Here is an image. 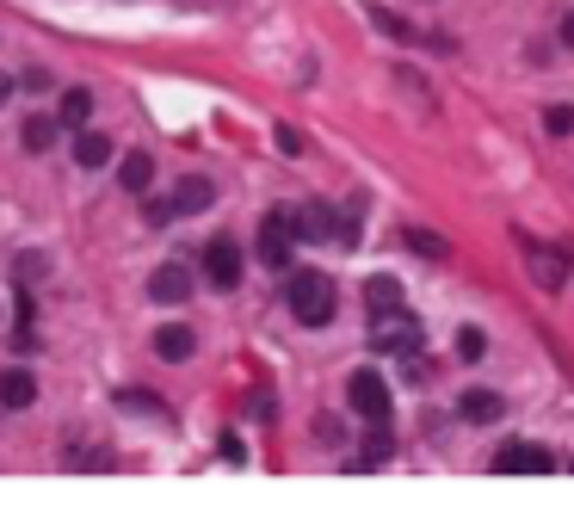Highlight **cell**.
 <instances>
[{
	"label": "cell",
	"mask_w": 574,
	"mask_h": 525,
	"mask_svg": "<svg viewBox=\"0 0 574 525\" xmlns=\"http://www.w3.org/2000/svg\"><path fill=\"white\" fill-rule=\"evenodd\" d=\"M284 303H291V315L303 328H328L334 322V278L328 272H291Z\"/></svg>",
	"instance_id": "6da1fadb"
},
{
	"label": "cell",
	"mask_w": 574,
	"mask_h": 525,
	"mask_svg": "<svg viewBox=\"0 0 574 525\" xmlns=\"http://www.w3.org/2000/svg\"><path fill=\"white\" fill-rule=\"evenodd\" d=\"M371 346L377 353H414L420 346V315H408V303H396V309H377L371 315Z\"/></svg>",
	"instance_id": "7a4b0ae2"
},
{
	"label": "cell",
	"mask_w": 574,
	"mask_h": 525,
	"mask_svg": "<svg viewBox=\"0 0 574 525\" xmlns=\"http://www.w3.org/2000/svg\"><path fill=\"white\" fill-rule=\"evenodd\" d=\"M346 402H352L358 420H371V427H389V383H383L371 365L346 377Z\"/></svg>",
	"instance_id": "3957f363"
},
{
	"label": "cell",
	"mask_w": 574,
	"mask_h": 525,
	"mask_svg": "<svg viewBox=\"0 0 574 525\" xmlns=\"http://www.w3.org/2000/svg\"><path fill=\"white\" fill-rule=\"evenodd\" d=\"M291 248H297L291 210H266V217H260V266L284 272V266H291Z\"/></svg>",
	"instance_id": "277c9868"
},
{
	"label": "cell",
	"mask_w": 574,
	"mask_h": 525,
	"mask_svg": "<svg viewBox=\"0 0 574 525\" xmlns=\"http://www.w3.org/2000/svg\"><path fill=\"white\" fill-rule=\"evenodd\" d=\"M494 470H500V476H550L556 458H550L544 445H500V451H494Z\"/></svg>",
	"instance_id": "5b68a950"
},
{
	"label": "cell",
	"mask_w": 574,
	"mask_h": 525,
	"mask_svg": "<svg viewBox=\"0 0 574 525\" xmlns=\"http://www.w3.org/2000/svg\"><path fill=\"white\" fill-rule=\"evenodd\" d=\"M204 278L217 291H235L241 285V254H235V241H210L204 248Z\"/></svg>",
	"instance_id": "8992f818"
},
{
	"label": "cell",
	"mask_w": 574,
	"mask_h": 525,
	"mask_svg": "<svg viewBox=\"0 0 574 525\" xmlns=\"http://www.w3.org/2000/svg\"><path fill=\"white\" fill-rule=\"evenodd\" d=\"M291 229H297V241H328V235H340V210L334 204H303V210H291Z\"/></svg>",
	"instance_id": "52a82bcc"
},
{
	"label": "cell",
	"mask_w": 574,
	"mask_h": 525,
	"mask_svg": "<svg viewBox=\"0 0 574 525\" xmlns=\"http://www.w3.org/2000/svg\"><path fill=\"white\" fill-rule=\"evenodd\" d=\"M149 297H155V303H186V297H192V266H179V260L155 266V272H149Z\"/></svg>",
	"instance_id": "ba28073f"
},
{
	"label": "cell",
	"mask_w": 574,
	"mask_h": 525,
	"mask_svg": "<svg viewBox=\"0 0 574 525\" xmlns=\"http://www.w3.org/2000/svg\"><path fill=\"white\" fill-rule=\"evenodd\" d=\"M31 402H38V377H31L25 365H7V371H0V408L19 414V408H31Z\"/></svg>",
	"instance_id": "9c48e42d"
},
{
	"label": "cell",
	"mask_w": 574,
	"mask_h": 525,
	"mask_svg": "<svg viewBox=\"0 0 574 525\" xmlns=\"http://www.w3.org/2000/svg\"><path fill=\"white\" fill-rule=\"evenodd\" d=\"M155 353H161L167 365H186V359L198 353V334H192L186 322H161V328H155Z\"/></svg>",
	"instance_id": "30bf717a"
},
{
	"label": "cell",
	"mask_w": 574,
	"mask_h": 525,
	"mask_svg": "<svg viewBox=\"0 0 574 525\" xmlns=\"http://www.w3.org/2000/svg\"><path fill=\"white\" fill-rule=\"evenodd\" d=\"M173 204H179V217H198V210L217 204V186H210L204 173H186V180L173 186Z\"/></svg>",
	"instance_id": "8fae6325"
},
{
	"label": "cell",
	"mask_w": 574,
	"mask_h": 525,
	"mask_svg": "<svg viewBox=\"0 0 574 525\" xmlns=\"http://www.w3.org/2000/svg\"><path fill=\"white\" fill-rule=\"evenodd\" d=\"M457 414H463V420H470V427H494V420H500V414H507V402H500L494 390H470V396H463V402H457Z\"/></svg>",
	"instance_id": "7c38bea8"
},
{
	"label": "cell",
	"mask_w": 574,
	"mask_h": 525,
	"mask_svg": "<svg viewBox=\"0 0 574 525\" xmlns=\"http://www.w3.org/2000/svg\"><path fill=\"white\" fill-rule=\"evenodd\" d=\"M56 136H62V118H56V112H38V118H25L19 143H25L31 155H44V149H56Z\"/></svg>",
	"instance_id": "4fadbf2b"
},
{
	"label": "cell",
	"mask_w": 574,
	"mask_h": 525,
	"mask_svg": "<svg viewBox=\"0 0 574 525\" xmlns=\"http://www.w3.org/2000/svg\"><path fill=\"white\" fill-rule=\"evenodd\" d=\"M105 161H112V136H105V130H81L75 136V167H105Z\"/></svg>",
	"instance_id": "5bb4252c"
},
{
	"label": "cell",
	"mask_w": 574,
	"mask_h": 525,
	"mask_svg": "<svg viewBox=\"0 0 574 525\" xmlns=\"http://www.w3.org/2000/svg\"><path fill=\"white\" fill-rule=\"evenodd\" d=\"M118 186H124V192H149V186H155V161L142 155V149L124 155V161H118Z\"/></svg>",
	"instance_id": "9a60e30c"
},
{
	"label": "cell",
	"mask_w": 574,
	"mask_h": 525,
	"mask_svg": "<svg viewBox=\"0 0 574 525\" xmlns=\"http://www.w3.org/2000/svg\"><path fill=\"white\" fill-rule=\"evenodd\" d=\"M402 248L420 254V260H451V241L433 235V229H402Z\"/></svg>",
	"instance_id": "2e32d148"
},
{
	"label": "cell",
	"mask_w": 574,
	"mask_h": 525,
	"mask_svg": "<svg viewBox=\"0 0 574 525\" xmlns=\"http://www.w3.org/2000/svg\"><path fill=\"white\" fill-rule=\"evenodd\" d=\"M531 278H537L544 291H562V278H568L562 254H550V248H531Z\"/></svg>",
	"instance_id": "e0dca14e"
},
{
	"label": "cell",
	"mask_w": 574,
	"mask_h": 525,
	"mask_svg": "<svg viewBox=\"0 0 574 525\" xmlns=\"http://www.w3.org/2000/svg\"><path fill=\"white\" fill-rule=\"evenodd\" d=\"M56 118H62L68 130H87V118H93V93H87V87H68V93H62V112H56Z\"/></svg>",
	"instance_id": "ac0fdd59"
},
{
	"label": "cell",
	"mask_w": 574,
	"mask_h": 525,
	"mask_svg": "<svg viewBox=\"0 0 574 525\" xmlns=\"http://www.w3.org/2000/svg\"><path fill=\"white\" fill-rule=\"evenodd\" d=\"M365 303H371V315H377V309H396V303H402V285H396L389 272H377V278H365Z\"/></svg>",
	"instance_id": "d6986e66"
},
{
	"label": "cell",
	"mask_w": 574,
	"mask_h": 525,
	"mask_svg": "<svg viewBox=\"0 0 574 525\" xmlns=\"http://www.w3.org/2000/svg\"><path fill=\"white\" fill-rule=\"evenodd\" d=\"M358 464L365 470H377V464H389V427H371V439H365V451H358ZM352 464V470H358Z\"/></svg>",
	"instance_id": "ffe728a7"
},
{
	"label": "cell",
	"mask_w": 574,
	"mask_h": 525,
	"mask_svg": "<svg viewBox=\"0 0 574 525\" xmlns=\"http://www.w3.org/2000/svg\"><path fill=\"white\" fill-rule=\"evenodd\" d=\"M482 353H488V334H482V328H457V359L476 365Z\"/></svg>",
	"instance_id": "44dd1931"
},
{
	"label": "cell",
	"mask_w": 574,
	"mask_h": 525,
	"mask_svg": "<svg viewBox=\"0 0 574 525\" xmlns=\"http://www.w3.org/2000/svg\"><path fill=\"white\" fill-rule=\"evenodd\" d=\"M118 408H130V414H161L167 402H161V396H149V390H118Z\"/></svg>",
	"instance_id": "7402d4cb"
},
{
	"label": "cell",
	"mask_w": 574,
	"mask_h": 525,
	"mask_svg": "<svg viewBox=\"0 0 574 525\" xmlns=\"http://www.w3.org/2000/svg\"><path fill=\"white\" fill-rule=\"evenodd\" d=\"M544 130L550 136H574V105H544Z\"/></svg>",
	"instance_id": "603a6c76"
},
{
	"label": "cell",
	"mask_w": 574,
	"mask_h": 525,
	"mask_svg": "<svg viewBox=\"0 0 574 525\" xmlns=\"http://www.w3.org/2000/svg\"><path fill=\"white\" fill-rule=\"evenodd\" d=\"M142 217L161 229V223H173V217H179V204H173V198H149V204H142Z\"/></svg>",
	"instance_id": "cb8c5ba5"
},
{
	"label": "cell",
	"mask_w": 574,
	"mask_h": 525,
	"mask_svg": "<svg viewBox=\"0 0 574 525\" xmlns=\"http://www.w3.org/2000/svg\"><path fill=\"white\" fill-rule=\"evenodd\" d=\"M44 272H50V260H44V254H19V285H38Z\"/></svg>",
	"instance_id": "d4e9b609"
},
{
	"label": "cell",
	"mask_w": 574,
	"mask_h": 525,
	"mask_svg": "<svg viewBox=\"0 0 574 525\" xmlns=\"http://www.w3.org/2000/svg\"><path fill=\"white\" fill-rule=\"evenodd\" d=\"M19 87H25V93H50L56 81H50V68H25V75H19Z\"/></svg>",
	"instance_id": "484cf974"
},
{
	"label": "cell",
	"mask_w": 574,
	"mask_h": 525,
	"mask_svg": "<svg viewBox=\"0 0 574 525\" xmlns=\"http://www.w3.org/2000/svg\"><path fill=\"white\" fill-rule=\"evenodd\" d=\"M365 235V217H358V204L352 210H340V241H358Z\"/></svg>",
	"instance_id": "4316f807"
},
{
	"label": "cell",
	"mask_w": 574,
	"mask_h": 525,
	"mask_svg": "<svg viewBox=\"0 0 574 525\" xmlns=\"http://www.w3.org/2000/svg\"><path fill=\"white\" fill-rule=\"evenodd\" d=\"M278 149H284V155H303V136H297L291 124H278Z\"/></svg>",
	"instance_id": "83f0119b"
},
{
	"label": "cell",
	"mask_w": 574,
	"mask_h": 525,
	"mask_svg": "<svg viewBox=\"0 0 574 525\" xmlns=\"http://www.w3.org/2000/svg\"><path fill=\"white\" fill-rule=\"evenodd\" d=\"M377 25H383V31H389V38H414V31H408V25H402V19H396V13H383V7H377Z\"/></svg>",
	"instance_id": "f1b7e54d"
},
{
	"label": "cell",
	"mask_w": 574,
	"mask_h": 525,
	"mask_svg": "<svg viewBox=\"0 0 574 525\" xmlns=\"http://www.w3.org/2000/svg\"><path fill=\"white\" fill-rule=\"evenodd\" d=\"M556 38H562V44H568V50H574V13H568V19H562V25H556Z\"/></svg>",
	"instance_id": "f546056e"
},
{
	"label": "cell",
	"mask_w": 574,
	"mask_h": 525,
	"mask_svg": "<svg viewBox=\"0 0 574 525\" xmlns=\"http://www.w3.org/2000/svg\"><path fill=\"white\" fill-rule=\"evenodd\" d=\"M13 87H19L13 75H0V105H7V99H13Z\"/></svg>",
	"instance_id": "4dcf8cb0"
}]
</instances>
